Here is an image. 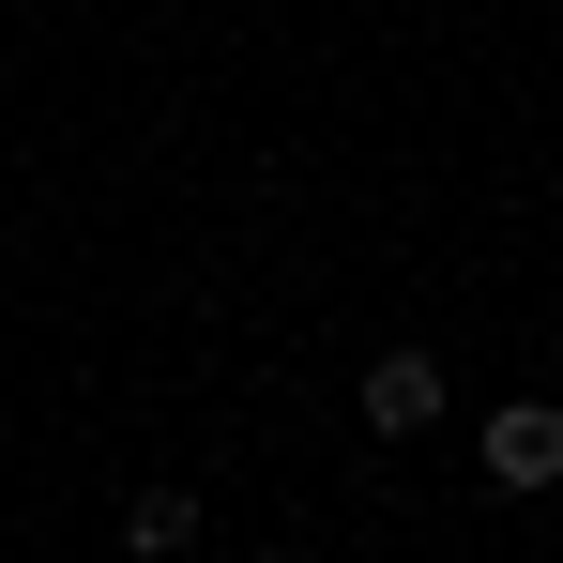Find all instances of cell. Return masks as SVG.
I'll use <instances>...</instances> for the list:
<instances>
[{"label": "cell", "mask_w": 563, "mask_h": 563, "mask_svg": "<svg viewBox=\"0 0 563 563\" xmlns=\"http://www.w3.org/2000/svg\"><path fill=\"white\" fill-rule=\"evenodd\" d=\"M366 427H380V442L442 427V351H380V366H366Z\"/></svg>", "instance_id": "2"}, {"label": "cell", "mask_w": 563, "mask_h": 563, "mask_svg": "<svg viewBox=\"0 0 563 563\" xmlns=\"http://www.w3.org/2000/svg\"><path fill=\"white\" fill-rule=\"evenodd\" d=\"M487 487H518V503H533V487H563V411H549V396L487 411Z\"/></svg>", "instance_id": "1"}, {"label": "cell", "mask_w": 563, "mask_h": 563, "mask_svg": "<svg viewBox=\"0 0 563 563\" xmlns=\"http://www.w3.org/2000/svg\"><path fill=\"white\" fill-rule=\"evenodd\" d=\"M122 533H137V549H184L198 503H184V487H137V503H122Z\"/></svg>", "instance_id": "3"}]
</instances>
